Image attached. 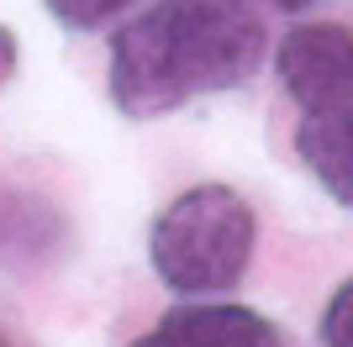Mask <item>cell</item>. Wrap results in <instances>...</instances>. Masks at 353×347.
<instances>
[{
    "mask_svg": "<svg viewBox=\"0 0 353 347\" xmlns=\"http://www.w3.org/2000/svg\"><path fill=\"white\" fill-rule=\"evenodd\" d=\"M11 74H16V37L0 27V85H6Z\"/></svg>",
    "mask_w": 353,
    "mask_h": 347,
    "instance_id": "8",
    "label": "cell"
},
{
    "mask_svg": "<svg viewBox=\"0 0 353 347\" xmlns=\"http://www.w3.org/2000/svg\"><path fill=\"white\" fill-rule=\"evenodd\" d=\"M132 0H48V11L59 16L63 27H101L111 16H121Z\"/></svg>",
    "mask_w": 353,
    "mask_h": 347,
    "instance_id": "6",
    "label": "cell"
},
{
    "mask_svg": "<svg viewBox=\"0 0 353 347\" xmlns=\"http://www.w3.org/2000/svg\"><path fill=\"white\" fill-rule=\"evenodd\" d=\"M137 347H285L280 326L248 305H179Z\"/></svg>",
    "mask_w": 353,
    "mask_h": 347,
    "instance_id": "4",
    "label": "cell"
},
{
    "mask_svg": "<svg viewBox=\"0 0 353 347\" xmlns=\"http://www.w3.org/2000/svg\"><path fill=\"white\" fill-rule=\"evenodd\" d=\"M264 6H274V11H306V6H316V0H264Z\"/></svg>",
    "mask_w": 353,
    "mask_h": 347,
    "instance_id": "9",
    "label": "cell"
},
{
    "mask_svg": "<svg viewBox=\"0 0 353 347\" xmlns=\"http://www.w3.org/2000/svg\"><path fill=\"white\" fill-rule=\"evenodd\" d=\"M295 147H301L306 169L322 179L327 195L353 205V105L348 111H327V116H306Z\"/></svg>",
    "mask_w": 353,
    "mask_h": 347,
    "instance_id": "5",
    "label": "cell"
},
{
    "mask_svg": "<svg viewBox=\"0 0 353 347\" xmlns=\"http://www.w3.org/2000/svg\"><path fill=\"white\" fill-rule=\"evenodd\" d=\"M264 27L237 0H163L111 48V95L127 116L179 111L190 95L253 79Z\"/></svg>",
    "mask_w": 353,
    "mask_h": 347,
    "instance_id": "1",
    "label": "cell"
},
{
    "mask_svg": "<svg viewBox=\"0 0 353 347\" xmlns=\"http://www.w3.org/2000/svg\"><path fill=\"white\" fill-rule=\"evenodd\" d=\"M148 253L159 279L179 295L232 289L253 258V211L227 185H195L153 221Z\"/></svg>",
    "mask_w": 353,
    "mask_h": 347,
    "instance_id": "2",
    "label": "cell"
},
{
    "mask_svg": "<svg viewBox=\"0 0 353 347\" xmlns=\"http://www.w3.org/2000/svg\"><path fill=\"white\" fill-rule=\"evenodd\" d=\"M0 347H11V342H0Z\"/></svg>",
    "mask_w": 353,
    "mask_h": 347,
    "instance_id": "10",
    "label": "cell"
},
{
    "mask_svg": "<svg viewBox=\"0 0 353 347\" xmlns=\"http://www.w3.org/2000/svg\"><path fill=\"white\" fill-rule=\"evenodd\" d=\"M322 347H353V279L322 311Z\"/></svg>",
    "mask_w": 353,
    "mask_h": 347,
    "instance_id": "7",
    "label": "cell"
},
{
    "mask_svg": "<svg viewBox=\"0 0 353 347\" xmlns=\"http://www.w3.org/2000/svg\"><path fill=\"white\" fill-rule=\"evenodd\" d=\"M280 79L306 116L353 105V32L343 27H295L280 43Z\"/></svg>",
    "mask_w": 353,
    "mask_h": 347,
    "instance_id": "3",
    "label": "cell"
}]
</instances>
